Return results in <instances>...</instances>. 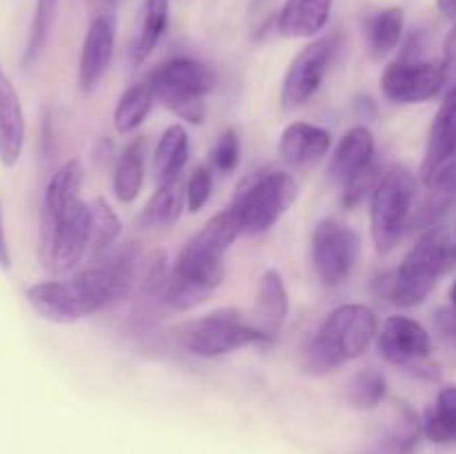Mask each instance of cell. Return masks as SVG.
<instances>
[{
    "label": "cell",
    "instance_id": "cell-35",
    "mask_svg": "<svg viewBox=\"0 0 456 454\" xmlns=\"http://www.w3.org/2000/svg\"><path fill=\"white\" fill-rule=\"evenodd\" d=\"M209 196H212V172L205 165H199L194 172L190 174L185 182V203L191 214L200 212L208 205Z\"/></svg>",
    "mask_w": 456,
    "mask_h": 454
},
{
    "label": "cell",
    "instance_id": "cell-24",
    "mask_svg": "<svg viewBox=\"0 0 456 454\" xmlns=\"http://www.w3.org/2000/svg\"><path fill=\"white\" fill-rule=\"evenodd\" d=\"M85 169L83 163L76 158L67 160L65 165L56 169L45 187L43 199V216H61L71 205H76L80 199V187H83Z\"/></svg>",
    "mask_w": 456,
    "mask_h": 454
},
{
    "label": "cell",
    "instance_id": "cell-38",
    "mask_svg": "<svg viewBox=\"0 0 456 454\" xmlns=\"http://www.w3.org/2000/svg\"><path fill=\"white\" fill-rule=\"evenodd\" d=\"M435 328L448 343L456 345V310L454 307H441L435 314Z\"/></svg>",
    "mask_w": 456,
    "mask_h": 454
},
{
    "label": "cell",
    "instance_id": "cell-33",
    "mask_svg": "<svg viewBox=\"0 0 456 454\" xmlns=\"http://www.w3.org/2000/svg\"><path fill=\"white\" fill-rule=\"evenodd\" d=\"M387 396V381L379 369H361L346 387L347 403L354 409H374Z\"/></svg>",
    "mask_w": 456,
    "mask_h": 454
},
{
    "label": "cell",
    "instance_id": "cell-36",
    "mask_svg": "<svg viewBox=\"0 0 456 454\" xmlns=\"http://www.w3.org/2000/svg\"><path fill=\"white\" fill-rule=\"evenodd\" d=\"M441 76H444V92L456 89V20L448 31L444 43V61H441Z\"/></svg>",
    "mask_w": 456,
    "mask_h": 454
},
{
    "label": "cell",
    "instance_id": "cell-27",
    "mask_svg": "<svg viewBox=\"0 0 456 454\" xmlns=\"http://www.w3.org/2000/svg\"><path fill=\"white\" fill-rule=\"evenodd\" d=\"M145 181V141L134 138L125 145L114 165V194L120 203L129 205L138 199Z\"/></svg>",
    "mask_w": 456,
    "mask_h": 454
},
{
    "label": "cell",
    "instance_id": "cell-16",
    "mask_svg": "<svg viewBox=\"0 0 456 454\" xmlns=\"http://www.w3.org/2000/svg\"><path fill=\"white\" fill-rule=\"evenodd\" d=\"M374 158H377V145H374L372 132L365 125H354L343 134L332 158H330V181L346 187L361 172H365Z\"/></svg>",
    "mask_w": 456,
    "mask_h": 454
},
{
    "label": "cell",
    "instance_id": "cell-13",
    "mask_svg": "<svg viewBox=\"0 0 456 454\" xmlns=\"http://www.w3.org/2000/svg\"><path fill=\"white\" fill-rule=\"evenodd\" d=\"M377 347L383 359L401 368H414L432 352V338L419 320L410 316H390L377 334Z\"/></svg>",
    "mask_w": 456,
    "mask_h": 454
},
{
    "label": "cell",
    "instance_id": "cell-11",
    "mask_svg": "<svg viewBox=\"0 0 456 454\" xmlns=\"http://www.w3.org/2000/svg\"><path fill=\"white\" fill-rule=\"evenodd\" d=\"M338 49H341V36L330 34L312 40L292 58L283 76V83H281L283 109H298L319 92Z\"/></svg>",
    "mask_w": 456,
    "mask_h": 454
},
{
    "label": "cell",
    "instance_id": "cell-14",
    "mask_svg": "<svg viewBox=\"0 0 456 454\" xmlns=\"http://www.w3.org/2000/svg\"><path fill=\"white\" fill-rule=\"evenodd\" d=\"M116 45V20L110 18H92L85 31L83 47L78 61V87L89 93L98 87L102 76L107 74L114 58Z\"/></svg>",
    "mask_w": 456,
    "mask_h": 454
},
{
    "label": "cell",
    "instance_id": "cell-43",
    "mask_svg": "<svg viewBox=\"0 0 456 454\" xmlns=\"http://www.w3.org/2000/svg\"><path fill=\"white\" fill-rule=\"evenodd\" d=\"M454 247H456V230H454Z\"/></svg>",
    "mask_w": 456,
    "mask_h": 454
},
{
    "label": "cell",
    "instance_id": "cell-19",
    "mask_svg": "<svg viewBox=\"0 0 456 454\" xmlns=\"http://www.w3.org/2000/svg\"><path fill=\"white\" fill-rule=\"evenodd\" d=\"M334 0H285L276 29L285 38H314L328 27Z\"/></svg>",
    "mask_w": 456,
    "mask_h": 454
},
{
    "label": "cell",
    "instance_id": "cell-17",
    "mask_svg": "<svg viewBox=\"0 0 456 454\" xmlns=\"http://www.w3.org/2000/svg\"><path fill=\"white\" fill-rule=\"evenodd\" d=\"M332 147V134L321 125L298 123L288 125L279 138V156L288 167L307 169L328 156Z\"/></svg>",
    "mask_w": 456,
    "mask_h": 454
},
{
    "label": "cell",
    "instance_id": "cell-3",
    "mask_svg": "<svg viewBox=\"0 0 456 454\" xmlns=\"http://www.w3.org/2000/svg\"><path fill=\"white\" fill-rule=\"evenodd\" d=\"M456 258L454 240L445 227H430L419 236L395 272L377 279V294L383 301L399 307L421 305L436 280L452 267Z\"/></svg>",
    "mask_w": 456,
    "mask_h": 454
},
{
    "label": "cell",
    "instance_id": "cell-23",
    "mask_svg": "<svg viewBox=\"0 0 456 454\" xmlns=\"http://www.w3.org/2000/svg\"><path fill=\"white\" fill-rule=\"evenodd\" d=\"M405 29V13L401 7H386L365 18L363 36L374 61L390 56L399 47Z\"/></svg>",
    "mask_w": 456,
    "mask_h": 454
},
{
    "label": "cell",
    "instance_id": "cell-4",
    "mask_svg": "<svg viewBox=\"0 0 456 454\" xmlns=\"http://www.w3.org/2000/svg\"><path fill=\"white\" fill-rule=\"evenodd\" d=\"M379 334V319L368 305L346 303L328 314L303 350V368L314 377L332 372L346 361L359 359Z\"/></svg>",
    "mask_w": 456,
    "mask_h": 454
},
{
    "label": "cell",
    "instance_id": "cell-30",
    "mask_svg": "<svg viewBox=\"0 0 456 454\" xmlns=\"http://www.w3.org/2000/svg\"><path fill=\"white\" fill-rule=\"evenodd\" d=\"M423 434L432 443H456V385L441 387L435 405L423 417Z\"/></svg>",
    "mask_w": 456,
    "mask_h": 454
},
{
    "label": "cell",
    "instance_id": "cell-21",
    "mask_svg": "<svg viewBox=\"0 0 456 454\" xmlns=\"http://www.w3.org/2000/svg\"><path fill=\"white\" fill-rule=\"evenodd\" d=\"M169 22V0H142L129 43V65L141 67L154 53Z\"/></svg>",
    "mask_w": 456,
    "mask_h": 454
},
{
    "label": "cell",
    "instance_id": "cell-32",
    "mask_svg": "<svg viewBox=\"0 0 456 454\" xmlns=\"http://www.w3.org/2000/svg\"><path fill=\"white\" fill-rule=\"evenodd\" d=\"M92 209V252L98 256H107V252L111 249V245L118 240L120 231H123V223H120L118 214L110 207L105 199L96 196V199L89 203Z\"/></svg>",
    "mask_w": 456,
    "mask_h": 454
},
{
    "label": "cell",
    "instance_id": "cell-15",
    "mask_svg": "<svg viewBox=\"0 0 456 454\" xmlns=\"http://www.w3.org/2000/svg\"><path fill=\"white\" fill-rule=\"evenodd\" d=\"M456 160V89L445 93L435 120H432L430 134H428L426 156L421 163L423 182H430L441 169L448 167Z\"/></svg>",
    "mask_w": 456,
    "mask_h": 454
},
{
    "label": "cell",
    "instance_id": "cell-20",
    "mask_svg": "<svg viewBox=\"0 0 456 454\" xmlns=\"http://www.w3.org/2000/svg\"><path fill=\"white\" fill-rule=\"evenodd\" d=\"M289 314V296L285 288V279L270 267L261 274L256 285V310H254V323L274 341L281 328L285 325Z\"/></svg>",
    "mask_w": 456,
    "mask_h": 454
},
{
    "label": "cell",
    "instance_id": "cell-34",
    "mask_svg": "<svg viewBox=\"0 0 456 454\" xmlns=\"http://www.w3.org/2000/svg\"><path fill=\"white\" fill-rule=\"evenodd\" d=\"M240 160V138L234 129H225L209 150V163L218 174L234 172Z\"/></svg>",
    "mask_w": 456,
    "mask_h": 454
},
{
    "label": "cell",
    "instance_id": "cell-42",
    "mask_svg": "<svg viewBox=\"0 0 456 454\" xmlns=\"http://www.w3.org/2000/svg\"><path fill=\"white\" fill-rule=\"evenodd\" d=\"M450 301H452V307L456 310V283L452 285V289H450Z\"/></svg>",
    "mask_w": 456,
    "mask_h": 454
},
{
    "label": "cell",
    "instance_id": "cell-7",
    "mask_svg": "<svg viewBox=\"0 0 456 454\" xmlns=\"http://www.w3.org/2000/svg\"><path fill=\"white\" fill-rule=\"evenodd\" d=\"M417 199V178L403 165L383 172L370 203V231L374 247L381 256L390 254L401 243L412 225V209Z\"/></svg>",
    "mask_w": 456,
    "mask_h": 454
},
{
    "label": "cell",
    "instance_id": "cell-26",
    "mask_svg": "<svg viewBox=\"0 0 456 454\" xmlns=\"http://www.w3.org/2000/svg\"><path fill=\"white\" fill-rule=\"evenodd\" d=\"M190 158V134L181 123L169 125L160 136L154 151V176L159 182H169L181 178Z\"/></svg>",
    "mask_w": 456,
    "mask_h": 454
},
{
    "label": "cell",
    "instance_id": "cell-31",
    "mask_svg": "<svg viewBox=\"0 0 456 454\" xmlns=\"http://www.w3.org/2000/svg\"><path fill=\"white\" fill-rule=\"evenodd\" d=\"M58 0H36L34 18L29 25V36H27L25 53H22V67H34L43 56L45 47L49 43L53 20H56Z\"/></svg>",
    "mask_w": 456,
    "mask_h": 454
},
{
    "label": "cell",
    "instance_id": "cell-6",
    "mask_svg": "<svg viewBox=\"0 0 456 454\" xmlns=\"http://www.w3.org/2000/svg\"><path fill=\"white\" fill-rule=\"evenodd\" d=\"M297 196V181L289 174L270 169L245 178L227 207L232 209L243 234L258 236L281 221Z\"/></svg>",
    "mask_w": 456,
    "mask_h": 454
},
{
    "label": "cell",
    "instance_id": "cell-41",
    "mask_svg": "<svg viewBox=\"0 0 456 454\" xmlns=\"http://www.w3.org/2000/svg\"><path fill=\"white\" fill-rule=\"evenodd\" d=\"M436 9H439L445 18H454L456 20V0H436Z\"/></svg>",
    "mask_w": 456,
    "mask_h": 454
},
{
    "label": "cell",
    "instance_id": "cell-37",
    "mask_svg": "<svg viewBox=\"0 0 456 454\" xmlns=\"http://www.w3.org/2000/svg\"><path fill=\"white\" fill-rule=\"evenodd\" d=\"M92 160L101 169H107V167H111V165H116V160H118V154H116V145H114V141H111L110 136H102V138H98L96 142H94Z\"/></svg>",
    "mask_w": 456,
    "mask_h": 454
},
{
    "label": "cell",
    "instance_id": "cell-22",
    "mask_svg": "<svg viewBox=\"0 0 456 454\" xmlns=\"http://www.w3.org/2000/svg\"><path fill=\"white\" fill-rule=\"evenodd\" d=\"M423 436V421L410 405L399 403L390 426L374 439L365 454H414Z\"/></svg>",
    "mask_w": 456,
    "mask_h": 454
},
{
    "label": "cell",
    "instance_id": "cell-1",
    "mask_svg": "<svg viewBox=\"0 0 456 454\" xmlns=\"http://www.w3.org/2000/svg\"><path fill=\"white\" fill-rule=\"evenodd\" d=\"M142 256L132 247L120 249L69 279L45 280L27 288L25 298L31 310L52 323H76L87 316L110 310L125 301L141 283Z\"/></svg>",
    "mask_w": 456,
    "mask_h": 454
},
{
    "label": "cell",
    "instance_id": "cell-2",
    "mask_svg": "<svg viewBox=\"0 0 456 454\" xmlns=\"http://www.w3.org/2000/svg\"><path fill=\"white\" fill-rule=\"evenodd\" d=\"M243 234L230 207L209 218L178 252L172 270L156 292L169 310H190L203 303L225 279V254Z\"/></svg>",
    "mask_w": 456,
    "mask_h": 454
},
{
    "label": "cell",
    "instance_id": "cell-28",
    "mask_svg": "<svg viewBox=\"0 0 456 454\" xmlns=\"http://www.w3.org/2000/svg\"><path fill=\"white\" fill-rule=\"evenodd\" d=\"M426 187L428 199L421 205V209H419L412 223L417 227L430 230V227H435L456 205V160L450 163L445 169H441Z\"/></svg>",
    "mask_w": 456,
    "mask_h": 454
},
{
    "label": "cell",
    "instance_id": "cell-25",
    "mask_svg": "<svg viewBox=\"0 0 456 454\" xmlns=\"http://www.w3.org/2000/svg\"><path fill=\"white\" fill-rule=\"evenodd\" d=\"M185 203V185L181 178L169 182H160L159 190L147 199L145 207H142L138 223L145 230H163V227H172L174 223L181 218Z\"/></svg>",
    "mask_w": 456,
    "mask_h": 454
},
{
    "label": "cell",
    "instance_id": "cell-10",
    "mask_svg": "<svg viewBox=\"0 0 456 454\" xmlns=\"http://www.w3.org/2000/svg\"><path fill=\"white\" fill-rule=\"evenodd\" d=\"M359 252V234L337 218H323L312 230V265L325 288H337L352 274Z\"/></svg>",
    "mask_w": 456,
    "mask_h": 454
},
{
    "label": "cell",
    "instance_id": "cell-18",
    "mask_svg": "<svg viewBox=\"0 0 456 454\" xmlns=\"http://www.w3.org/2000/svg\"><path fill=\"white\" fill-rule=\"evenodd\" d=\"M25 114L20 96L0 62V165L13 167L25 147Z\"/></svg>",
    "mask_w": 456,
    "mask_h": 454
},
{
    "label": "cell",
    "instance_id": "cell-40",
    "mask_svg": "<svg viewBox=\"0 0 456 454\" xmlns=\"http://www.w3.org/2000/svg\"><path fill=\"white\" fill-rule=\"evenodd\" d=\"M12 267V254H9L7 234H4V223H3V203H0V270L7 272Z\"/></svg>",
    "mask_w": 456,
    "mask_h": 454
},
{
    "label": "cell",
    "instance_id": "cell-8",
    "mask_svg": "<svg viewBox=\"0 0 456 454\" xmlns=\"http://www.w3.org/2000/svg\"><path fill=\"white\" fill-rule=\"evenodd\" d=\"M178 341L194 356L216 359L240 347L267 345L272 338L254 320H248L243 312L234 307H221L183 323L178 328Z\"/></svg>",
    "mask_w": 456,
    "mask_h": 454
},
{
    "label": "cell",
    "instance_id": "cell-5",
    "mask_svg": "<svg viewBox=\"0 0 456 454\" xmlns=\"http://www.w3.org/2000/svg\"><path fill=\"white\" fill-rule=\"evenodd\" d=\"M156 101L187 123H203L205 96L216 85V76L205 62L190 56H176L160 62L147 76Z\"/></svg>",
    "mask_w": 456,
    "mask_h": 454
},
{
    "label": "cell",
    "instance_id": "cell-39",
    "mask_svg": "<svg viewBox=\"0 0 456 454\" xmlns=\"http://www.w3.org/2000/svg\"><path fill=\"white\" fill-rule=\"evenodd\" d=\"M87 7L92 12V18H110V20H116L118 0H87Z\"/></svg>",
    "mask_w": 456,
    "mask_h": 454
},
{
    "label": "cell",
    "instance_id": "cell-9",
    "mask_svg": "<svg viewBox=\"0 0 456 454\" xmlns=\"http://www.w3.org/2000/svg\"><path fill=\"white\" fill-rule=\"evenodd\" d=\"M92 245V209L78 200L61 216H43V263L53 274L71 272Z\"/></svg>",
    "mask_w": 456,
    "mask_h": 454
},
{
    "label": "cell",
    "instance_id": "cell-29",
    "mask_svg": "<svg viewBox=\"0 0 456 454\" xmlns=\"http://www.w3.org/2000/svg\"><path fill=\"white\" fill-rule=\"evenodd\" d=\"M156 96L151 92L150 83H134L120 93L118 102L114 109V125L120 134H132L141 127L150 116L151 107H154Z\"/></svg>",
    "mask_w": 456,
    "mask_h": 454
},
{
    "label": "cell",
    "instance_id": "cell-12",
    "mask_svg": "<svg viewBox=\"0 0 456 454\" xmlns=\"http://www.w3.org/2000/svg\"><path fill=\"white\" fill-rule=\"evenodd\" d=\"M381 92L395 105H417L444 92L441 65L430 61H395L383 69Z\"/></svg>",
    "mask_w": 456,
    "mask_h": 454
}]
</instances>
